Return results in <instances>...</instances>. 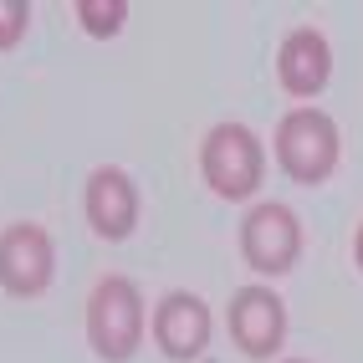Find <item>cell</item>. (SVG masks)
Segmentation results:
<instances>
[{
	"label": "cell",
	"instance_id": "obj_12",
	"mask_svg": "<svg viewBox=\"0 0 363 363\" xmlns=\"http://www.w3.org/2000/svg\"><path fill=\"white\" fill-rule=\"evenodd\" d=\"M358 266H363V230H358Z\"/></svg>",
	"mask_w": 363,
	"mask_h": 363
},
{
	"label": "cell",
	"instance_id": "obj_5",
	"mask_svg": "<svg viewBox=\"0 0 363 363\" xmlns=\"http://www.w3.org/2000/svg\"><path fill=\"white\" fill-rule=\"evenodd\" d=\"M52 277V240L36 225H11L0 235V281L11 292H36Z\"/></svg>",
	"mask_w": 363,
	"mask_h": 363
},
{
	"label": "cell",
	"instance_id": "obj_6",
	"mask_svg": "<svg viewBox=\"0 0 363 363\" xmlns=\"http://www.w3.org/2000/svg\"><path fill=\"white\" fill-rule=\"evenodd\" d=\"M230 328H235V343L246 353H272L281 343V302L266 292V286H246L235 302H230Z\"/></svg>",
	"mask_w": 363,
	"mask_h": 363
},
{
	"label": "cell",
	"instance_id": "obj_9",
	"mask_svg": "<svg viewBox=\"0 0 363 363\" xmlns=\"http://www.w3.org/2000/svg\"><path fill=\"white\" fill-rule=\"evenodd\" d=\"M328 41L318 36V31H292L286 36V46H281V82L292 87V92H318L323 82H328Z\"/></svg>",
	"mask_w": 363,
	"mask_h": 363
},
{
	"label": "cell",
	"instance_id": "obj_4",
	"mask_svg": "<svg viewBox=\"0 0 363 363\" xmlns=\"http://www.w3.org/2000/svg\"><path fill=\"white\" fill-rule=\"evenodd\" d=\"M240 240H246V256L261 266V272H281V266L297 261V215L286 205H256L240 225Z\"/></svg>",
	"mask_w": 363,
	"mask_h": 363
},
{
	"label": "cell",
	"instance_id": "obj_10",
	"mask_svg": "<svg viewBox=\"0 0 363 363\" xmlns=\"http://www.w3.org/2000/svg\"><path fill=\"white\" fill-rule=\"evenodd\" d=\"M82 26H92V31H113L118 21H123V0H82Z\"/></svg>",
	"mask_w": 363,
	"mask_h": 363
},
{
	"label": "cell",
	"instance_id": "obj_7",
	"mask_svg": "<svg viewBox=\"0 0 363 363\" xmlns=\"http://www.w3.org/2000/svg\"><path fill=\"white\" fill-rule=\"evenodd\" d=\"M154 328H159L164 353L189 358V353H200V348H205V337H210V312H205V302H200V297L174 292V297H164V302H159Z\"/></svg>",
	"mask_w": 363,
	"mask_h": 363
},
{
	"label": "cell",
	"instance_id": "obj_2",
	"mask_svg": "<svg viewBox=\"0 0 363 363\" xmlns=\"http://www.w3.org/2000/svg\"><path fill=\"white\" fill-rule=\"evenodd\" d=\"M205 179L220 189V195H251L261 184V143L240 123L215 128L205 138Z\"/></svg>",
	"mask_w": 363,
	"mask_h": 363
},
{
	"label": "cell",
	"instance_id": "obj_11",
	"mask_svg": "<svg viewBox=\"0 0 363 363\" xmlns=\"http://www.w3.org/2000/svg\"><path fill=\"white\" fill-rule=\"evenodd\" d=\"M21 26H26V6L21 0H0V46H11L21 36Z\"/></svg>",
	"mask_w": 363,
	"mask_h": 363
},
{
	"label": "cell",
	"instance_id": "obj_1",
	"mask_svg": "<svg viewBox=\"0 0 363 363\" xmlns=\"http://www.w3.org/2000/svg\"><path fill=\"white\" fill-rule=\"evenodd\" d=\"M277 154L286 164V174H297V179H323L333 159H337V128L328 123L323 113H292V118H281V128H277Z\"/></svg>",
	"mask_w": 363,
	"mask_h": 363
},
{
	"label": "cell",
	"instance_id": "obj_8",
	"mask_svg": "<svg viewBox=\"0 0 363 363\" xmlns=\"http://www.w3.org/2000/svg\"><path fill=\"white\" fill-rule=\"evenodd\" d=\"M87 215H92V225L103 235H123L133 225V215H138L133 184L118 174V169H98L92 184H87Z\"/></svg>",
	"mask_w": 363,
	"mask_h": 363
},
{
	"label": "cell",
	"instance_id": "obj_3",
	"mask_svg": "<svg viewBox=\"0 0 363 363\" xmlns=\"http://www.w3.org/2000/svg\"><path fill=\"white\" fill-rule=\"evenodd\" d=\"M138 292H133V281L123 277H108L98 286V297H92V343H98L108 358H123L133 353L138 343Z\"/></svg>",
	"mask_w": 363,
	"mask_h": 363
}]
</instances>
